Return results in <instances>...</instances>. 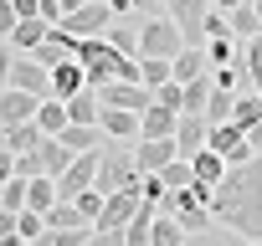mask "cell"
<instances>
[{
	"label": "cell",
	"instance_id": "1",
	"mask_svg": "<svg viewBox=\"0 0 262 246\" xmlns=\"http://www.w3.org/2000/svg\"><path fill=\"white\" fill-rule=\"evenodd\" d=\"M206 205H211L216 226H226L247 241H262V159L226 164V175L211 185Z\"/></svg>",
	"mask_w": 262,
	"mask_h": 246
},
{
	"label": "cell",
	"instance_id": "2",
	"mask_svg": "<svg viewBox=\"0 0 262 246\" xmlns=\"http://www.w3.org/2000/svg\"><path fill=\"white\" fill-rule=\"evenodd\" d=\"M72 57L82 62V72H88V82H93V87H98V82L123 77V67L134 62V57H123L108 36H82V41H72Z\"/></svg>",
	"mask_w": 262,
	"mask_h": 246
},
{
	"label": "cell",
	"instance_id": "3",
	"mask_svg": "<svg viewBox=\"0 0 262 246\" xmlns=\"http://www.w3.org/2000/svg\"><path fill=\"white\" fill-rule=\"evenodd\" d=\"M139 180H144V169H139V159H134V144H118V149H103L98 154V190L103 195H113V190H139Z\"/></svg>",
	"mask_w": 262,
	"mask_h": 246
},
{
	"label": "cell",
	"instance_id": "4",
	"mask_svg": "<svg viewBox=\"0 0 262 246\" xmlns=\"http://www.w3.org/2000/svg\"><path fill=\"white\" fill-rule=\"evenodd\" d=\"M206 195H211V190L185 185V190H170V195L160 200V210H165V215H175V220L185 226V236H195V231H206V226H211V205H206Z\"/></svg>",
	"mask_w": 262,
	"mask_h": 246
},
{
	"label": "cell",
	"instance_id": "5",
	"mask_svg": "<svg viewBox=\"0 0 262 246\" xmlns=\"http://www.w3.org/2000/svg\"><path fill=\"white\" fill-rule=\"evenodd\" d=\"M180 52H185V36H180V26H175L170 16H155V21H144V26H139V57L175 62Z\"/></svg>",
	"mask_w": 262,
	"mask_h": 246
},
{
	"label": "cell",
	"instance_id": "6",
	"mask_svg": "<svg viewBox=\"0 0 262 246\" xmlns=\"http://www.w3.org/2000/svg\"><path fill=\"white\" fill-rule=\"evenodd\" d=\"M170 11V21L180 26L185 46H206V16H211V0H160Z\"/></svg>",
	"mask_w": 262,
	"mask_h": 246
},
{
	"label": "cell",
	"instance_id": "7",
	"mask_svg": "<svg viewBox=\"0 0 262 246\" xmlns=\"http://www.w3.org/2000/svg\"><path fill=\"white\" fill-rule=\"evenodd\" d=\"M206 149H216L226 164H247V159H257V149L247 144V129H236V123H211V129H206Z\"/></svg>",
	"mask_w": 262,
	"mask_h": 246
},
{
	"label": "cell",
	"instance_id": "8",
	"mask_svg": "<svg viewBox=\"0 0 262 246\" xmlns=\"http://www.w3.org/2000/svg\"><path fill=\"white\" fill-rule=\"evenodd\" d=\"M113 21H118V16L108 11V0H88V6H77L72 16H62V31L82 41V36H103Z\"/></svg>",
	"mask_w": 262,
	"mask_h": 246
},
{
	"label": "cell",
	"instance_id": "9",
	"mask_svg": "<svg viewBox=\"0 0 262 246\" xmlns=\"http://www.w3.org/2000/svg\"><path fill=\"white\" fill-rule=\"evenodd\" d=\"M98 154H103V149H93V154H72V164L57 175V200H77V195L98 180Z\"/></svg>",
	"mask_w": 262,
	"mask_h": 246
},
{
	"label": "cell",
	"instance_id": "10",
	"mask_svg": "<svg viewBox=\"0 0 262 246\" xmlns=\"http://www.w3.org/2000/svg\"><path fill=\"white\" fill-rule=\"evenodd\" d=\"M11 87H21V92H31V97H52V72H47L36 57L16 52V62H11Z\"/></svg>",
	"mask_w": 262,
	"mask_h": 246
},
{
	"label": "cell",
	"instance_id": "11",
	"mask_svg": "<svg viewBox=\"0 0 262 246\" xmlns=\"http://www.w3.org/2000/svg\"><path fill=\"white\" fill-rule=\"evenodd\" d=\"M98 129L113 144H134L139 139V113H128V108H98Z\"/></svg>",
	"mask_w": 262,
	"mask_h": 246
},
{
	"label": "cell",
	"instance_id": "12",
	"mask_svg": "<svg viewBox=\"0 0 262 246\" xmlns=\"http://www.w3.org/2000/svg\"><path fill=\"white\" fill-rule=\"evenodd\" d=\"M134 159H139V169L144 175H160L170 159H180L175 154V139H134Z\"/></svg>",
	"mask_w": 262,
	"mask_h": 246
},
{
	"label": "cell",
	"instance_id": "13",
	"mask_svg": "<svg viewBox=\"0 0 262 246\" xmlns=\"http://www.w3.org/2000/svg\"><path fill=\"white\" fill-rule=\"evenodd\" d=\"M175 123H180V113H175V108L149 103V108L139 113V139H175Z\"/></svg>",
	"mask_w": 262,
	"mask_h": 246
},
{
	"label": "cell",
	"instance_id": "14",
	"mask_svg": "<svg viewBox=\"0 0 262 246\" xmlns=\"http://www.w3.org/2000/svg\"><path fill=\"white\" fill-rule=\"evenodd\" d=\"M206 129H211V123L201 113H180V123H175V154L190 159L195 149H206Z\"/></svg>",
	"mask_w": 262,
	"mask_h": 246
},
{
	"label": "cell",
	"instance_id": "15",
	"mask_svg": "<svg viewBox=\"0 0 262 246\" xmlns=\"http://www.w3.org/2000/svg\"><path fill=\"white\" fill-rule=\"evenodd\" d=\"M82 87H93V82H88V72H82V62H77V57H67V62H57V67H52V97H62V103H67V97H72V92H82Z\"/></svg>",
	"mask_w": 262,
	"mask_h": 246
},
{
	"label": "cell",
	"instance_id": "16",
	"mask_svg": "<svg viewBox=\"0 0 262 246\" xmlns=\"http://www.w3.org/2000/svg\"><path fill=\"white\" fill-rule=\"evenodd\" d=\"M36 103H41V97H31V92H21V87H0V123H26V118H36Z\"/></svg>",
	"mask_w": 262,
	"mask_h": 246
},
{
	"label": "cell",
	"instance_id": "17",
	"mask_svg": "<svg viewBox=\"0 0 262 246\" xmlns=\"http://www.w3.org/2000/svg\"><path fill=\"white\" fill-rule=\"evenodd\" d=\"M57 139H62L72 154H93V149H103V129H98V123H67Z\"/></svg>",
	"mask_w": 262,
	"mask_h": 246
},
{
	"label": "cell",
	"instance_id": "18",
	"mask_svg": "<svg viewBox=\"0 0 262 246\" xmlns=\"http://www.w3.org/2000/svg\"><path fill=\"white\" fill-rule=\"evenodd\" d=\"M190 175H195L201 190H211V185L226 175V159H221L216 149H195V154H190Z\"/></svg>",
	"mask_w": 262,
	"mask_h": 246
},
{
	"label": "cell",
	"instance_id": "19",
	"mask_svg": "<svg viewBox=\"0 0 262 246\" xmlns=\"http://www.w3.org/2000/svg\"><path fill=\"white\" fill-rule=\"evenodd\" d=\"M41 139H47V134L36 129V118H26V123H6V134H0V144H11V154H31Z\"/></svg>",
	"mask_w": 262,
	"mask_h": 246
},
{
	"label": "cell",
	"instance_id": "20",
	"mask_svg": "<svg viewBox=\"0 0 262 246\" xmlns=\"http://www.w3.org/2000/svg\"><path fill=\"white\" fill-rule=\"evenodd\" d=\"M47 31H52V26H47L41 16H31V21H16V31H11L6 41H11V52H36V46L47 41Z\"/></svg>",
	"mask_w": 262,
	"mask_h": 246
},
{
	"label": "cell",
	"instance_id": "21",
	"mask_svg": "<svg viewBox=\"0 0 262 246\" xmlns=\"http://www.w3.org/2000/svg\"><path fill=\"white\" fill-rule=\"evenodd\" d=\"M93 241V226H47L31 246H88Z\"/></svg>",
	"mask_w": 262,
	"mask_h": 246
},
{
	"label": "cell",
	"instance_id": "22",
	"mask_svg": "<svg viewBox=\"0 0 262 246\" xmlns=\"http://www.w3.org/2000/svg\"><path fill=\"white\" fill-rule=\"evenodd\" d=\"M36 129H41L47 139H57V134L67 129V103H62V97H41V103H36Z\"/></svg>",
	"mask_w": 262,
	"mask_h": 246
},
{
	"label": "cell",
	"instance_id": "23",
	"mask_svg": "<svg viewBox=\"0 0 262 246\" xmlns=\"http://www.w3.org/2000/svg\"><path fill=\"white\" fill-rule=\"evenodd\" d=\"M170 77H175V82H195V77H206V46H185V52L170 62Z\"/></svg>",
	"mask_w": 262,
	"mask_h": 246
},
{
	"label": "cell",
	"instance_id": "24",
	"mask_svg": "<svg viewBox=\"0 0 262 246\" xmlns=\"http://www.w3.org/2000/svg\"><path fill=\"white\" fill-rule=\"evenodd\" d=\"M57 205V180L52 175H36V180H26V210H52Z\"/></svg>",
	"mask_w": 262,
	"mask_h": 246
},
{
	"label": "cell",
	"instance_id": "25",
	"mask_svg": "<svg viewBox=\"0 0 262 246\" xmlns=\"http://www.w3.org/2000/svg\"><path fill=\"white\" fill-rule=\"evenodd\" d=\"M149 246H185V226L165 210H155V226H149Z\"/></svg>",
	"mask_w": 262,
	"mask_h": 246
},
{
	"label": "cell",
	"instance_id": "26",
	"mask_svg": "<svg viewBox=\"0 0 262 246\" xmlns=\"http://www.w3.org/2000/svg\"><path fill=\"white\" fill-rule=\"evenodd\" d=\"M242 67H247V87L262 97V31L252 41H242Z\"/></svg>",
	"mask_w": 262,
	"mask_h": 246
},
{
	"label": "cell",
	"instance_id": "27",
	"mask_svg": "<svg viewBox=\"0 0 262 246\" xmlns=\"http://www.w3.org/2000/svg\"><path fill=\"white\" fill-rule=\"evenodd\" d=\"M226 62H242V41L236 36H211L206 41V67H226Z\"/></svg>",
	"mask_w": 262,
	"mask_h": 246
},
{
	"label": "cell",
	"instance_id": "28",
	"mask_svg": "<svg viewBox=\"0 0 262 246\" xmlns=\"http://www.w3.org/2000/svg\"><path fill=\"white\" fill-rule=\"evenodd\" d=\"M67 123H98V92L93 87H82V92L67 97Z\"/></svg>",
	"mask_w": 262,
	"mask_h": 246
},
{
	"label": "cell",
	"instance_id": "29",
	"mask_svg": "<svg viewBox=\"0 0 262 246\" xmlns=\"http://www.w3.org/2000/svg\"><path fill=\"white\" fill-rule=\"evenodd\" d=\"M185 246H247V236H236V231H226V226H206V231H195V236H185Z\"/></svg>",
	"mask_w": 262,
	"mask_h": 246
},
{
	"label": "cell",
	"instance_id": "30",
	"mask_svg": "<svg viewBox=\"0 0 262 246\" xmlns=\"http://www.w3.org/2000/svg\"><path fill=\"white\" fill-rule=\"evenodd\" d=\"M231 123H236V129L262 123V97H257V92H236V103H231Z\"/></svg>",
	"mask_w": 262,
	"mask_h": 246
},
{
	"label": "cell",
	"instance_id": "31",
	"mask_svg": "<svg viewBox=\"0 0 262 246\" xmlns=\"http://www.w3.org/2000/svg\"><path fill=\"white\" fill-rule=\"evenodd\" d=\"M226 21H231V36H236V41H252V36L262 31V21H257V11L247 6V0H242L236 11H226Z\"/></svg>",
	"mask_w": 262,
	"mask_h": 246
},
{
	"label": "cell",
	"instance_id": "32",
	"mask_svg": "<svg viewBox=\"0 0 262 246\" xmlns=\"http://www.w3.org/2000/svg\"><path fill=\"white\" fill-rule=\"evenodd\" d=\"M206 97H211V77L180 82V113H206Z\"/></svg>",
	"mask_w": 262,
	"mask_h": 246
},
{
	"label": "cell",
	"instance_id": "33",
	"mask_svg": "<svg viewBox=\"0 0 262 246\" xmlns=\"http://www.w3.org/2000/svg\"><path fill=\"white\" fill-rule=\"evenodd\" d=\"M231 103H236V92H226V87H211V97H206V123H231Z\"/></svg>",
	"mask_w": 262,
	"mask_h": 246
},
{
	"label": "cell",
	"instance_id": "34",
	"mask_svg": "<svg viewBox=\"0 0 262 246\" xmlns=\"http://www.w3.org/2000/svg\"><path fill=\"white\" fill-rule=\"evenodd\" d=\"M103 36H108V41H113V46H118L123 57H139V31L128 26V21H113V26H108Z\"/></svg>",
	"mask_w": 262,
	"mask_h": 246
},
{
	"label": "cell",
	"instance_id": "35",
	"mask_svg": "<svg viewBox=\"0 0 262 246\" xmlns=\"http://www.w3.org/2000/svg\"><path fill=\"white\" fill-rule=\"evenodd\" d=\"M211 87L242 92V87H247V67H242V62H226V67H216V72H211Z\"/></svg>",
	"mask_w": 262,
	"mask_h": 246
},
{
	"label": "cell",
	"instance_id": "36",
	"mask_svg": "<svg viewBox=\"0 0 262 246\" xmlns=\"http://www.w3.org/2000/svg\"><path fill=\"white\" fill-rule=\"evenodd\" d=\"M160 180H165V190H185V185H195V175H190V159H170V164L160 169Z\"/></svg>",
	"mask_w": 262,
	"mask_h": 246
},
{
	"label": "cell",
	"instance_id": "37",
	"mask_svg": "<svg viewBox=\"0 0 262 246\" xmlns=\"http://www.w3.org/2000/svg\"><path fill=\"white\" fill-rule=\"evenodd\" d=\"M139 82H144V87L170 82V62H160V57H139Z\"/></svg>",
	"mask_w": 262,
	"mask_h": 246
},
{
	"label": "cell",
	"instance_id": "38",
	"mask_svg": "<svg viewBox=\"0 0 262 246\" xmlns=\"http://www.w3.org/2000/svg\"><path fill=\"white\" fill-rule=\"evenodd\" d=\"M47 226H88V220H82L77 200H57V205L47 210Z\"/></svg>",
	"mask_w": 262,
	"mask_h": 246
},
{
	"label": "cell",
	"instance_id": "39",
	"mask_svg": "<svg viewBox=\"0 0 262 246\" xmlns=\"http://www.w3.org/2000/svg\"><path fill=\"white\" fill-rule=\"evenodd\" d=\"M0 205L6 210H26V180L21 175H11L6 185H0Z\"/></svg>",
	"mask_w": 262,
	"mask_h": 246
},
{
	"label": "cell",
	"instance_id": "40",
	"mask_svg": "<svg viewBox=\"0 0 262 246\" xmlns=\"http://www.w3.org/2000/svg\"><path fill=\"white\" fill-rule=\"evenodd\" d=\"M16 231H21L26 241H36V236L47 231V215H41V210H16Z\"/></svg>",
	"mask_w": 262,
	"mask_h": 246
},
{
	"label": "cell",
	"instance_id": "41",
	"mask_svg": "<svg viewBox=\"0 0 262 246\" xmlns=\"http://www.w3.org/2000/svg\"><path fill=\"white\" fill-rule=\"evenodd\" d=\"M77 210H82V220L93 226V220H98V210H103V190H98V185H88V190L77 195Z\"/></svg>",
	"mask_w": 262,
	"mask_h": 246
},
{
	"label": "cell",
	"instance_id": "42",
	"mask_svg": "<svg viewBox=\"0 0 262 246\" xmlns=\"http://www.w3.org/2000/svg\"><path fill=\"white\" fill-rule=\"evenodd\" d=\"M139 195H144L149 205H160V200H165L170 190H165V180H160V175H144V180H139Z\"/></svg>",
	"mask_w": 262,
	"mask_h": 246
},
{
	"label": "cell",
	"instance_id": "43",
	"mask_svg": "<svg viewBox=\"0 0 262 246\" xmlns=\"http://www.w3.org/2000/svg\"><path fill=\"white\" fill-rule=\"evenodd\" d=\"M155 103H165V108H175V113H180V82H175V77H170V82H160V87H155Z\"/></svg>",
	"mask_w": 262,
	"mask_h": 246
},
{
	"label": "cell",
	"instance_id": "44",
	"mask_svg": "<svg viewBox=\"0 0 262 246\" xmlns=\"http://www.w3.org/2000/svg\"><path fill=\"white\" fill-rule=\"evenodd\" d=\"M11 62H16L11 41H0V87H11Z\"/></svg>",
	"mask_w": 262,
	"mask_h": 246
},
{
	"label": "cell",
	"instance_id": "45",
	"mask_svg": "<svg viewBox=\"0 0 262 246\" xmlns=\"http://www.w3.org/2000/svg\"><path fill=\"white\" fill-rule=\"evenodd\" d=\"M11 11H16V21H31V16H41V0H11Z\"/></svg>",
	"mask_w": 262,
	"mask_h": 246
},
{
	"label": "cell",
	"instance_id": "46",
	"mask_svg": "<svg viewBox=\"0 0 262 246\" xmlns=\"http://www.w3.org/2000/svg\"><path fill=\"white\" fill-rule=\"evenodd\" d=\"M16 31V11H11V0H0V41H6Z\"/></svg>",
	"mask_w": 262,
	"mask_h": 246
},
{
	"label": "cell",
	"instance_id": "47",
	"mask_svg": "<svg viewBox=\"0 0 262 246\" xmlns=\"http://www.w3.org/2000/svg\"><path fill=\"white\" fill-rule=\"evenodd\" d=\"M16 175V154H11V144H0V185H6Z\"/></svg>",
	"mask_w": 262,
	"mask_h": 246
},
{
	"label": "cell",
	"instance_id": "48",
	"mask_svg": "<svg viewBox=\"0 0 262 246\" xmlns=\"http://www.w3.org/2000/svg\"><path fill=\"white\" fill-rule=\"evenodd\" d=\"M93 246H123V231H93Z\"/></svg>",
	"mask_w": 262,
	"mask_h": 246
},
{
	"label": "cell",
	"instance_id": "49",
	"mask_svg": "<svg viewBox=\"0 0 262 246\" xmlns=\"http://www.w3.org/2000/svg\"><path fill=\"white\" fill-rule=\"evenodd\" d=\"M0 246H31V241H26L21 231H11V236H0Z\"/></svg>",
	"mask_w": 262,
	"mask_h": 246
},
{
	"label": "cell",
	"instance_id": "50",
	"mask_svg": "<svg viewBox=\"0 0 262 246\" xmlns=\"http://www.w3.org/2000/svg\"><path fill=\"white\" fill-rule=\"evenodd\" d=\"M242 0H211V11H236Z\"/></svg>",
	"mask_w": 262,
	"mask_h": 246
},
{
	"label": "cell",
	"instance_id": "51",
	"mask_svg": "<svg viewBox=\"0 0 262 246\" xmlns=\"http://www.w3.org/2000/svg\"><path fill=\"white\" fill-rule=\"evenodd\" d=\"M149 6H160V0H134V11H149Z\"/></svg>",
	"mask_w": 262,
	"mask_h": 246
},
{
	"label": "cell",
	"instance_id": "52",
	"mask_svg": "<svg viewBox=\"0 0 262 246\" xmlns=\"http://www.w3.org/2000/svg\"><path fill=\"white\" fill-rule=\"evenodd\" d=\"M247 6H252V11H257V21H262V0H247Z\"/></svg>",
	"mask_w": 262,
	"mask_h": 246
},
{
	"label": "cell",
	"instance_id": "53",
	"mask_svg": "<svg viewBox=\"0 0 262 246\" xmlns=\"http://www.w3.org/2000/svg\"><path fill=\"white\" fill-rule=\"evenodd\" d=\"M247 246H262V241H247Z\"/></svg>",
	"mask_w": 262,
	"mask_h": 246
},
{
	"label": "cell",
	"instance_id": "54",
	"mask_svg": "<svg viewBox=\"0 0 262 246\" xmlns=\"http://www.w3.org/2000/svg\"><path fill=\"white\" fill-rule=\"evenodd\" d=\"M0 134H6V123H0Z\"/></svg>",
	"mask_w": 262,
	"mask_h": 246
},
{
	"label": "cell",
	"instance_id": "55",
	"mask_svg": "<svg viewBox=\"0 0 262 246\" xmlns=\"http://www.w3.org/2000/svg\"><path fill=\"white\" fill-rule=\"evenodd\" d=\"M257 159H262V149H257Z\"/></svg>",
	"mask_w": 262,
	"mask_h": 246
},
{
	"label": "cell",
	"instance_id": "56",
	"mask_svg": "<svg viewBox=\"0 0 262 246\" xmlns=\"http://www.w3.org/2000/svg\"><path fill=\"white\" fill-rule=\"evenodd\" d=\"M88 246H93V241H88Z\"/></svg>",
	"mask_w": 262,
	"mask_h": 246
}]
</instances>
